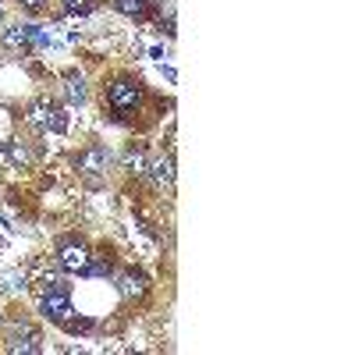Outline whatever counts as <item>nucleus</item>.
Wrapping results in <instances>:
<instances>
[{"mask_svg": "<svg viewBox=\"0 0 355 355\" xmlns=\"http://www.w3.org/2000/svg\"><path fill=\"white\" fill-rule=\"evenodd\" d=\"M114 8L121 15H128V18H146L150 15V4H146V0H114Z\"/></svg>", "mask_w": 355, "mask_h": 355, "instance_id": "nucleus-11", "label": "nucleus"}, {"mask_svg": "<svg viewBox=\"0 0 355 355\" xmlns=\"http://www.w3.org/2000/svg\"><path fill=\"white\" fill-rule=\"evenodd\" d=\"M146 171H150V178H153L157 185H171V182H174V160H171V157H157Z\"/></svg>", "mask_w": 355, "mask_h": 355, "instance_id": "nucleus-10", "label": "nucleus"}, {"mask_svg": "<svg viewBox=\"0 0 355 355\" xmlns=\"http://www.w3.org/2000/svg\"><path fill=\"white\" fill-rule=\"evenodd\" d=\"M43 338H40V331H33V327H18L15 334H11V341H8V352H25V355H36V352H43V345H40Z\"/></svg>", "mask_w": 355, "mask_h": 355, "instance_id": "nucleus-7", "label": "nucleus"}, {"mask_svg": "<svg viewBox=\"0 0 355 355\" xmlns=\"http://www.w3.org/2000/svg\"><path fill=\"white\" fill-rule=\"evenodd\" d=\"M4 43L11 50H25V46H46L50 40L40 33L36 25H15V28H8V33H4Z\"/></svg>", "mask_w": 355, "mask_h": 355, "instance_id": "nucleus-5", "label": "nucleus"}, {"mask_svg": "<svg viewBox=\"0 0 355 355\" xmlns=\"http://www.w3.org/2000/svg\"><path fill=\"white\" fill-rule=\"evenodd\" d=\"M107 100H110V107L114 110H135L139 107V100H142V89L135 85V82H114L110 85V93H107Z\"/></svg>", "mask_w": 355, "mask_h": 355, "instance_id": "nucleus-4", "label": "nucleus"}, {"mask_svg": "<svg viewBox=\"0 0 355 355\" xmlns=\"http://www.w3.org/2000/svg\"><path fill=\"white\" fill-rule=\"evenodd\" d=\"M96 4L93 0H64V11H71V15H89Z\"/></svg>", "mask_w": 355, "mask_h": 355, "instance_id": "nucleus-13", "label": "nucleus"}, {"mask_svg": "<svg viewBox=\"0 0 355 355\" xmlns=\"http://www.w3.org/2000/svg\"><path fill=\"white\" fill-rule=\"evenodd\" d=\"M117 291H121L125 299H139V295H146V277L135 274V270L117 274Z\"/></svg>", "mask_w": 355, "mask_h": 355, "instance_id": "nucleus-8", "label": "nucleus"}, {"mask_svg": "<svg viewBox=\"0 0 355 355\" xmlns=\"http://www.w3.org/2000/svg\"><path fill=\"white\" fill-rule=\"evenodd\" d=\"M110 160H114V157H110L107 146H93V150H85V153L78 157V171L89 174V178H100V174H107Z\"/></svg>", "mask_w": 355, "mask_h": 355, "instance_id": "nucleus-6", "label": "nucleus"}, {"mask_svg": "<svg viewBox=\"0 0 355 355\" xmlns=\"http://www.w3.org/2000/svg\"><path fill=\"white\" fill-rule=\"evenodd\" d=\"M8 157H11L15 167H28V164H33V153H28L21 142H8Z\"/></svg>", "mask_w": 355, "mask_h": 355, "instance_id": "nucleus-12", "label": "nucleus"}, {"mask_svg": "<svg viewBox=\"0 0 355 355\" xmlns=\"http://www.w3.org/2000/svg\"><path fill=\"white\" fill-rule=\"evenodd\" d=\"M28 121H33L36 128H53V132H64V128H68L64 110L53 107V103H46V100L33 103V110H28Z\"/></svg>", "mask_w": 355, "mask_h": 355, "instance_id": "nucleus-3", "label": "nucleus"}, {"mask_svg": "<svg viewBox=\"0 0 355 355\" xmlns=\"http://www.w3.org/2000/svg\"><path fill=\"white\" fill-rule=\"evenodd\" d=\"M40 313L53 323L68 327L71 334L78 331H89L85 320H75V309H71V295H68V281L57 277V274H46L43 277V291H40Z\"/></svg>", "mask_w": 355, "mask_h": 355, "instance_id": "nucleus-1", "label": "nucleus"}, {"mask_svg": "<svg viewBox=\"0 0 355 355\" xmlns=\"http://www.w3.org/2000/svg\"><path fill=\"white\" fill-rule=\"evenodd\" d=\"M18 4L28 8V11H40V8H43V0H18Z\"/></svg>", "mask_w": 355, "mask_h": 355, "instance_id": "nucleus-14", "label": "nucleus"}, {"mask_svg": "<svg viewBox=\"0 0 355 355\" xmlns=\"http://www.w3.org/2000/svg\"><path fill=\"white\" fill-rule=\"evenodd\" d=\"M64 96H68V103H85L89 89H85V78H82L78 71L64 75Z\"/></svg>", "mask_w": 355, "mask_h": 355, "instance_id": "nucleus-9", "label": "nucleus"}, {"mask_svg": "<svg viewBox=\"0 0 355 355\" xmlns=\"http://www.w3.org/2000/svg\"><path fill=\"white\" fill-rule=\"evenodd\" d=\"M57 263H61V270L68 274H93V256H89V249L75 239H64L61 245H57Z\"/></svg>", "mask_w": 355, "mask_h": 355, "instance_id": "nucleus-2", "label": "nucleus"}]
</instances>
